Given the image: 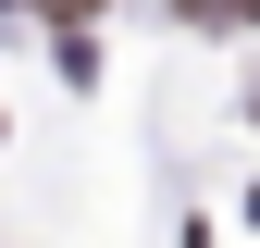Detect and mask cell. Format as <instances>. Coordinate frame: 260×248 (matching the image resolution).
I'll return each mask as SVG.
<instances>
[{"label": "cell", "mask_w": 260, "mask_h": 248, "mask_svg": "<svg viewBox=\"0 0 260 248\" xmlns=\"http://www.w3.org/2000/svg\"><path fill=\"white\" fill-rule=\"evenodd\" d=\"M174 13H199V25H248V0H174Z\"/></svg>", "instance_id": "1"}, {"label": "cell", "mask_w": 260, "mask_h": 248, "mask_svg": "<svg viewBox=\"0 0 260 248\" xmlns=\"http://www.w3.org/2000/svg\"><path fill=\"white\" fill-rule=\"evenodd\" d=\"M50 13H100V0H50Z\"/></svg>", "instance_id": "2"}]
</instances>
